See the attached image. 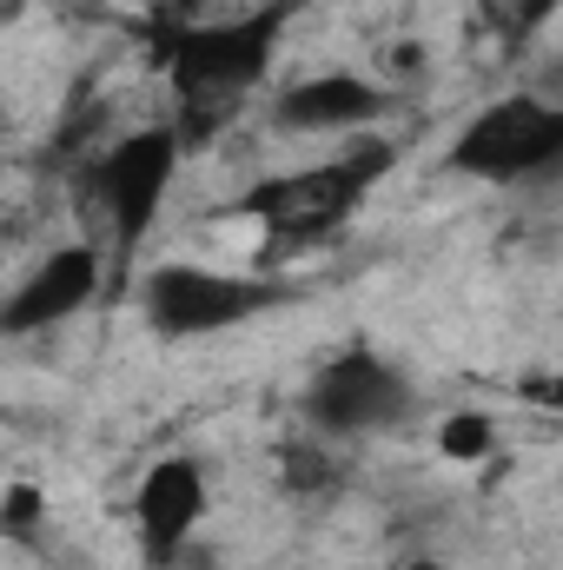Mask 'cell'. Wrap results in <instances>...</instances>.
<instances>
[{
  "label": "cell",
  "mask_w": 563,
  "mask_h": 570,
  "mask_svg": "<svg viewBox=\"0 0 563 570\" xmlns=\"http://www.w3.org/2000/svg\"><path fill=\"white\" fill-rule=\"evenodd\" d=\"M385 114H392V94H385L378 80H365V73H345V67H332V73H305V80L279 87V100H273V127L292 134V140H305V134L378 127Z\"/></svg>",
  "instance_id": "cell-9"
},
{
  "label": "cell",
  "mask_w": 563,
  "mask_h": 570,
  "mask_svg": "<svg viewBox=\"0 0 563 570\" xmlns=\"http://www.w3.org/2000/svg\"><path fill=\"white\" fill-rule=\"evenodd\" d=\"M392 159H398L392 140H365L352 153H338L332 166H318V173H292V179H273V186H253L246 213H266L279 233H325V226L352 219V206L392 173Z\"/></svg>",
  "instance_id": "cell-6"
},
{
  "label": "cell",
  "mask_w": 563,
  "mask_h": 570,
  "mask_svg": "<svg viewBox=\"0 0 563 570\" xmlns=\"http://www.w3.org/2000/svg\"><path fill=\"white\" fill-rule=\"evenodd\" d=\"M285 484L292 491H325V484H338V458L325 444H285Z\"/></svg>",
  "instance_id": "cell-11"
},
{
  "label": "cell",
  "mask_w": 563,
  "mask_h": 570,
  "mask_svg": "<svg viewBox=\"0 0 563 570\" xmlns=\"http://www.w3.org/2000/svg\"><path fill=\"white\" fill-rule=\"evenodd\" d=\"M405 570H451V564H437V558H418V564H405Z\"/></svg>",
  "instance_id": "cell-14"
},
{
  "label": "cell",
  "mask_w": 563,
  "mask_h": 570,
  "mask_svg": "<svg viewBox=\"0 0 563 570\" xmlns=\"http://www.w3.org/2000/svg\"><path fill=\"white\" fill-rule=\"evenodd\" d=\"M524 399H531V405H551V412H563V372H557V379H524Z\"/></svg>",
  "instance_id": "cell-13"
},
{
  "label": "cell",
  "mask_w": 563,
  "mask_h": 570,
  "mask_svg": "<svg viewBox=\"0 0 563 570\" xmlns=\"http://www.w3.org/2000/svg\"><path fill=\"white\" fill-rule=\"evenodd\" d=\"M33 531H40V491L33 484H7V498H0V538L27 544Z\"/></svg>",
  "instance_id": "cell-12"
},
{
  "label": "cell",
  "mask_w": 563,
  "mask_h": 570,
  "mask_svg": "<svg viewBox=\"0 0 563 570\" xmlns=\"http://www.w3.org/2000/svg\"><path fill=\"white\" fill-rule=\"evenodd\" d=\"M444 166L464 179H497V186L563 173V100H537V94L491 100L484 114L457 127Z\"/></svg>",
  "instance_id": "cell-2"
},
{
  "label": "cell",
  "mask_w": 563,
  "mask_h": 570,
  "mask_svg": "<svg viewBox=\"0 0 563 570\" xmlns=\"http://www.w3.org/2000/svg\"><path fill=\"white\" fill-rule=\"evenodd\" d=\"M93 292H100V253H93L87 239H80V246H53L27 279L7 292V305H0V332H7V338L53 332V325H67L73 312H87Z\"/></svg>",
  "instance_id": "cell-8"
},
{
  "label": "cell",
  "mask_w": 563,
  "mask_h": 570,
  "mask_svg": "<svg viewBox=\"0 0 563 570\" xmlns=\"http://www.w3.org/2000/svg\"><path fill=\"white\" fill-rule=\"evenodd\" d=\"M418 392L412 379L378 358L372 345H345L318 365L312 392H305V419L325 431V438H378V431H398L412 419Z\"/></svg>",
  "instance_id": "cell-4"
},
{
  "label": "cell",
  "mask_w": 563,
  "mask_h": 570,
  "mask_svg": "<svg viewBox=\"0 0 563 570\" xmlns=\"http://www.w3.org/2000/svg\"><path fill=\"white\" fill-rule=\"evenodd\" d=\"M285 292L266 279H239V273H213V266H159L146 279V325L179 345V338L233 332V325L259 318Z\"/></svg>",
  "instance_id": "cell-5"
},
{
  "label": "cell",
  "mask_w": 563,
  "mask_h": 570,
  "mask_svg": "<svg viewBox=\"0 0 563 570\" xmlns=\"http://www.w3.org/2000/svg\"><path fill=\"white\" fill-rule=\"evenodd\" d=\"M179 153H186L179 127H140V134L113 140L93 159L87 193H93V206H100L107 226H113L120 266L140 253L146 226L159 219V206H166V193H172V173H179Z\"/></svg>",
  "instance_id": "cell-3"
},
{
  "label": "cell",
  "mask_w": 563,
  "mask_h": 570,
  "mask_svg": "<svg viewBox=\"0 0 563 570\" xmlns=\"http://www.w3.org/2000/svg\"><path fill=\"white\" fill-rule=\"evenodd\" d=\"M491 444H497V425H491L484 412H451V419L437 425V451H444L451 464H477V458H491Z\"/></svg>",
  "instance_id": "cell-10"
},
{
  "label": "cell",
  "mask_w": 563,
  "mask_h": 570,
  "mask_svg": "<svg viewBox=\"0 0 563 570\" xmlns=\"http://www.w3.org/2000/svg\"><path fill=\"white\" fill-rule=\"evenodd\" d=\"M279 33H285V7L239 13V20H186V27H172L159 60H166V80H172L179 107L186 114H226L233 100H246L273 73Z\"/></svg>",
  "instance_id": "cell-1"
},
{
  "label": "cell",
  "mask_w": 563,
  "mask_h": 570,
  "mask_svg": "<svg viewBox=\"0 0 563 570\" xmlns=\"http://www.w3.org/2000/svg\"><path fill=\"white\" fill-rule=\"evenodd\" d=\"M206 504H213L206 498V464L186 458V451L159 458L134 491V524H140L146 564H172L192 544V531L206 524Z\"/></svg>",
  "instance_id": "cell-7"
}]
</instances>
